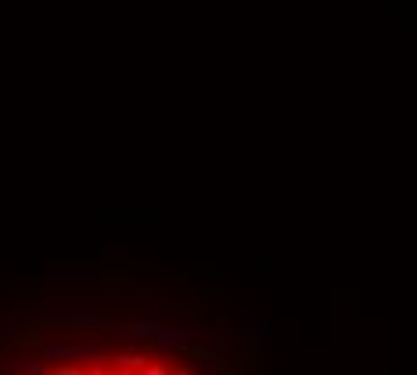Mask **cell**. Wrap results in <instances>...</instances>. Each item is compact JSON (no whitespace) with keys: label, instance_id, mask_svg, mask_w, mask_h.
I'll return each mask as SVG.
<instances>
[{"label":"cell","instance_id":"6da1fadb","mask_svg":"<svg viewBox=\"0 0 417 375\" xmlns=\"http://www.w3.org/2000/svg\"><path fill=\"white\" fill-rule=\"evenodd\" d=\"M151 343H155V347L158 350H191V347H195V336H191V332H184V328H169V325H162V328H158V332L151 336Z\"/></svg>","mask_w":417,"mask_h":375},{"label":"cell","instance_id":"7a4b0ae2","mask_svg":"<svg viewBox=\"0 0 417 375\" xmlns=\"http://www.w3.org/2000/svg\"><path fill=\"white\" fill-rule=\"evenodd\" d=\"M40 328H51V325H69V328H105L108 321L101 314H51V318H40Z\"/></svg>","mask_w":417,"mask_h":375},{"label":"cell","instance_id":"3957f363","mask_svg":"<svg viewBox=\"0 0 417 375\" xmlns=\"http://www.w3.org/2000/svg\"><path fill=\"white\" fill-rule=\"evenodd\" d=\"M162 325H166V321H158V318H130V321L122 325V332L130 336L133 343H144V339L151 343V336H155Z\"/></svg>","mask_w":417,"mask_h":375},{"label":"cell","instance_id":"277c9868","mask_svg":"<svg viewBox=\"0 0 417 375\" xmlns=\"http://www.w3.org/2000/svg\"><path fill=\"white\" fill-rule=\"evenodd\" d=\"M83 343H40V357L43 361H76Z\"/></svg>","mask_w":417,"mask_h":375},{"label":"cell","instance_id":"5b68a950","mask_svg":"<svg viewBox=\"0 0 417 375\" xmlns=\"http://www.w3.org/2000/svg\"><path fill=\"white\" fill-rule=\"evenodd\" d=\"M148 361L151 357H144V354H116V357H108V368L119 375H140V368Z\"/></svg>","mask_w":417,"mask_h":375},{"label":"cell","instance_id":"8992f818","mask_svg":"<svg viewBox=\"0 0 417 375\" xmlns=\"http://www.w3.org/2000/svg\"><path fill=\"white\" fill-rule=\"evenodd\" d=\"M4 372H11V375H40V372H47V368H43V361H29V365H11V368H4Z\"/></svg>","mask_w":417,"mask_h":375},{"label":"cell","instance_id":"52a82bcc","mask_svg":"<svg viewBox=\"0 0 417 375\" xmlns=\"http://www.w3.org/2000/svg\"><path fill=\"white\" fill-rule=\"evenodd\" d=\"M231 347H234V332L220 321V328H216V350H231Z\"/></svg>","mask_w":417,"mask_h":375},{"label":"cell","instance_id":"ba28073f","mask_svg":"<svg viewBox=\"0 0 417 375\" xmlns=\"http://www.w3.org/2000/svg\"><path fill=\"white\" fill-rule=\"evenodd\" d=\"M140 375H173V368H169V361H148L140 368Z\"/></svg>","mask_w":417,"mask_h":375},{"label":"cell","instance_id":"9c48e42d","mask_svg":"<svg viewBox=\"0 0 417 375\" xmlns=\"http://www.w3.org/2000/svg\"><path fill=\"white\" fill-rule=\"evenodd\" d=\"M47 281H98V274H43Z\"/></svg>","mask_w":417,"mask_h":375},{"label":"cell","instance_id":"30bf717a","mask_svg":"<svg viewBox=\"0 0 417 375\" xmlns=\"http://www.w3.org/2000/svg\"><path fill=\"white\" fill-rule=\"evenodd\" d=\"M83 372H87L83 365H69V361H61L58 368H51L47 375H83Z\"/></svg>","mask_w":417,"mask_h":375},{"label":"cell","instance_id":"8fae6325","mask_svg":"<svg viewBox=\"0 0 417 375\" xmlns=\"http://www.w3.org/2000/svg\"><path fill=\"white\" fill-rule=\"evenodd\" d=\"M187 354H195L202 365H208V361H220V354H216V350H208V347H191Z\"/></svg>","mask_w":417,"mask_h":375},{"label":"cell","instance_id":"7c38bea8","mask_svg":"<svg viewBox=\"0 0 417 375\" xmlns=\"http://www.w3.org/2000/svg\"><path fill=\"white\" fill-rule=\"evenodd\" d=\"M158 278H162V281H176V285H184V281H187V274H184V271H162Z\"/></svg>","mask_w":417,"mask_h":375},{"label":"cell","instance_id":"4fadbf2b","mask_svg":"<svg viewBox=\"0 0 417 375\" xmlns=\"http://www.w3.org/2000/svg\"><path fill=\"white\" fill-rule=\"evenodd\" d=\"M14 336H11V321L8 318H0V343H11Z\"/></svg>","mask_w":417,"mask_h":375},{"label":"cell","instance_id":"5bb4252c","mask_svg":"<svg viewBox=\"0 0 417 375\" xmlns=\"http://www.w3.org/2000/svg\"><path fill=\"white\" fill-rule=\"evenodd\" d=\"M227 318H231V307H227V303H223V307L216 310V321H223V325H227Z\"/></svg>","mask_w":417,"mask_h":375}]
</instances>
